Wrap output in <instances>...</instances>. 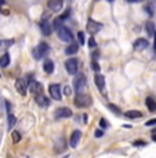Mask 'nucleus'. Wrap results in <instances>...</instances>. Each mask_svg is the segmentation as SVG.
Masks as SVG:
<instances>
[{
	"mask_svg": "<svg viewBox=\"0 0 156 158\" xmlns=\"http://www.w3.org/2000/svg\"><path fill=\"white\" fill-rule=\"evenodd\" d=\"M48 51H50V50H48V44L44 43V41H42V43L38 45V47L33 48L32 55H33V58H35L36 60H40L42 58H44L46 55H47Z\"/></svg>",
	"mask_w": 156,
	"mask_h": 158,
	"instance_id": "obj_1",
	"label": "nucleus"
},
{
	"mask_svg": "<svg viewBox=\"0 0 156 158\" xmlns=\"http://www.w3.org/2000/svg\"><path fill=\"white\" fill-rule=\"evenodd\" d=\"M91 102H93L91 96L83 92L78 94V96L75 98V105L78 107H88V106H91Z\"/></svg>",
	"mask_w": 156,
	"mask_h": 158,
	"instance_id": "obj_2",
	"label": "nucleus"
},
{
	"mask_svg": "<svg viewBox=\"0 0 156 158\" xmlns=\"http://www.w3.org/2000/svg\"><path fill=\"white\" fill-rule=\"evenodd\" d=\"M57 30V35H58V37L61 39L62 41H72L73 40V36H72V32L69 30L68 28H65L64 25H61Z\"/></svg>",
	"mask_w": 156,
	"mask_h": 158,
	"instance_id": "obj_3",
	"label": "nucleus"
},
{
	"mask_svg": "<svg viewBox=\"0 0 156 158\" xmlns=\"http://www.w3.org/2000/svg\"><path fill=\"white\" fill-rule=\"evenodd\" d=\"M86 29H87V32L90 33V35H96V33H98L100 30L102 29V23L97 22V21H94V19H88Z\"/></svg>",
	"mask_w": 156,
	"mask_h": 158,
	"instance_id": "obj_4",
	"label": "nucleus"
},
{
	"mask_svg": "<svg viewBox=\"0 0 156 158\" xmlns=\"http://www.w3.org/2000/svg\"><path fill=\"white\" fill-rule=\"evenodd\" d=\"M65 69L69 74H76L78 73V69H79V63H78V59L76 58H71L65 62Z\"/></svg>",
	"mask_w": 156,
	"mask_h": 158,
	"instance_id": "obj_5",
	"label": "nucleus"
},
{
	"mask_svg": "<svg viewBox=\"0 0 156 158\" xmlns=\"http://www.w3.org/2000/svg\"><path fill=\"white\" fill-rule=\"evenodd\" d=\"M86 85V77L84 74H79L75 77V80H73V88H75V91L78 94H80L82 91H83V88Z\"/></svg>",
	"mask_w": 156,
	"mask_h": 158,
	"instance_id": "obj_6",
	"label": "nucleus"
},
{
	"mask_svg": "<svg viewBox=\"0 0 156 158\" xmlns=\"http://www.w3.org/2000/svg\"><path fill=\"white\" fill-rule=\"evenodd\" d=\"M48 92H50V96H51V98L56 99V101H61V98H62L60 84H51V85L48 87Z\"/></svg>",
	"mask_w": 156,
	"mask_h": 158,
	"instance_id": "obj_7",
	"label": "nucleus"
},
{
	"mask_svg": "<svg viewBox=\"0 0 156 158\" xmlns=\"http://www.w3.org/2000/svg\"><path fill=\"white\" fill-rule=\"evenodd\" d=\"M28 85H29V81L26 80V78H18V80L15 81V88H17V91L21 95H25L26 94Z\"/></svg>",
	"mask_w": 156,
	"mask_h": 158,
	"instance_id": "obj_8",
	"label": "nucleus"
},
{
	"mask_svg": "<svg viewBox=\"0 0 156 158\" xmlns=\"http://www.w3.org/2000/svg\"><path fill=\"white\" fill-rule=\"evenodd\" d=\"M28 88H29V91L32 94H35V95H40V94H43V85L39 81H35V80H32L29 83V85H28Z\"/></svg>",
	"mask_w": 156,
	"mask_h": 158,
	"instance_id": "obj_9",
	"label": "nucleus"
},
{
	"mask_svg": "<svg viewBox=\"0 0 156 158\" xmlns=\"http://www.w3.org/2000/svg\"><path fill=\"white\" fill-rule=\"evenodd\" d=\"M72 110L69 107H60L56 110V118H69L72 117Z\"/></svg>",
	"mask_w": 156,
	"mask_h": 158,
	"instance_id": "obj_10",
	"label": "nucleus"
},
{
	"mask_svg": "<svg viewBox=\"0 0 156 158\" xmlns=\"http://www.w3.org/2000/svg\"><path fill=\"white\" fill-rule=\"evenodd\" d=\"M148 45H149V43L146 39H138V40L134 41L133 47L136 51H142V50H145V48H148Z\"/></svg>",
	"mask_w": 156,
	"mask_h": 158,
	"instance_id": "obj_11",
	"label": "nucleus"
},
{
	"mask_svg": "<svg viewBox=\"0 0 156 158\" xmlns=\"http://www.w3.org/2000/svg\"><path fill=\"white\" fill-rule=\"evenodd\" d=\"M48 8L54 13H58L62 8V0H48Z\"/></svg>",
	"mask_w": 156,
	"mask_h": 158,
	"instance_id": "obj_12",
	"label": "nucleus"
},
{
	"mask_svg": "<svg viewBox=\"0 0 156 158\" xmlns=\"http://www.w3.org/2000/svg\"><path fill=\"white\" fill-rule=\"evenodd\" d=\"M35 102L38 103L40 107H47L48 105H50V99L48 98H46L43 94H40V95H36V98H35Z\"/></svg>",
	"mask_w": 156,
	"mask_h": 158,
	"instance_id": "obj_13",
	"label": "nucleus"
},
{
	"mask_svg": "<svg viewBox=\"0 0 156 158\" xmlns=\"http://www.w3.org/2000/svg\"><path fill=\"white\" fill-rule=\"evenodd\" d=\"M80 136H82V132L80 131H75L71 136V140H69V144L71 147H76L79 144V140H80Z\"/></svg>",
	"mask_w": 156,
	"mask_h": 158,
	"instance_id": "obj_14",
	"label": "nucleus"
},
{
	"mask_svg": "<svg viewBox=\"0 0 156 158\" xmlns=\"http://www.w3.org/2000/svg\"><path fill=\"white\" fill-rule=\"evenodd\" d=\"M94 80H96L97 88H98L100 91H104V88H105V77H104L102 74H96Z\"/></svg>",
	"mask_w": 156,
	"mask_h": 158,
	"instance_id": "obj_15",
	"label": "nucleus"
},
{
	"mask_svg": "<svg viewBox=\"0 0 156 158\" xmlns=\"http://www.w3.org/2000/svg\"><path fill=\"white\" fill-rule=\"evenodd\" d=\"M40 29H42V33L43 35H46V36H50L51 32H53V26H51L47 21H46V22L43 21V22L40 23Z\"/></svg>",
	"mask_w": 156,
	"mask_h": 158,
	"instance_id": "obj_16",
	"label": "nucleus"
},
{
	"mask_svg": "<svg viewBox=\"0 0 156 158\" xmlns=\"http://www.w3.org/2000/svg\"><path fill=\"white\" fill-rule=\"evenodd\" d=\"M43 69H44V72L47 73V74H51V73L54 72V63L51 59H46L44 62H43Z\"/></svg>",
	"mask_w": 156,
	"mask_h": 158,
	"instance_id": "obj_17",
	"label": "nucleus"
},
{
	"mask_svg": "<svg viewBox=\"0 0 156 158\" xmlns=\"http://www.w3.org/2000/svg\"><path fill=\"white\" fill-rule=\"evenodd\" d=\"M10 65V55L7 52L0 56V68H7Z\"/></svg>",
	"mask_w": 156,
	"mask_h": 158,
	"instance_id": "obj_18",
	"label": "nucleus"
},
{
	"mask_svg": "<svg viewBox=\"0 0 156 158\" xmlns=\"http://www.w3.org/2000/svg\"><path fill=\"white\" fill-rule=\"evenodd\" d=\"M124 115H126L127 118H140V117H142V113L138 110H128L124 113Z\"/></svg>",
	"mask_w": 156,
	"mask_h": 158,
	"instance_id": "obj_19",
	"label": "nucleus"
},
{
	"mask_svg": "<svg viewBox=\"0 0 156 158\" xmlns=\"http://www.w3.org/2000/svg\"><path fill=\"white\" fill-rule=\"evenodd\" d=\"M145 105H146V107H148L149 111H155L156 110V102L152 98H146Z\"/></svg>",
	"mask_w": 156,
	"mask_h": 158,
	"instance_id": "obj_20",
	"label": "nucleus"
},
{
	"mask_svg": "<svg viewBox=\"0 0 156 158\" xmlns=\"http://www.w3.org/2000/svg\"><path fill=\"white\" fill-rule=\"evenodd\" d=\"M78 51H79V45L78 44H71L65 50V54H68V55H73V54H76Z\"/></svg>",
	"mask_w": 156,
	"mask_h": 158,
	"instance_id": "obj_21",
	"label": "nucleus"
},
{
	"mask_svg": "<svg viewBox=\"0 0 156 158\" xmlns=\"http://www.w3.org/2000/svg\"><path fill=\"white\" fill-rule=\"evenodd\" d=\"M14 44V40H0V50H7Z\"/></svg>",
	"mask_w": 156,
	"mask_h": 158,
	"instance_id": "obj_22",
	"label": "nucleus"
},
{
	"mask_svg": "<svg viewBox=\"0 0 156 158\" xmlns=\"http://www.w3.org/2000/svg\"><path fill=\"white\" fill-rule=\"evenodd\" d=\"M145 30H146V33H148V36H154V33H155V25L152 22H148L145 25Z\"/></svg>",
	"mask_w": 156,
	"mask_h": 158,
	"instance_id": "obj_23",
	"label": "nucleus"
},
{
	"mask_svg": "<svg viewBox=\"0 0 156 158\" xmlns=\"http://www.w3.org/2000/svg\"><path fill=\"white\" fill-rule=\"evenodd\" d=\"M14 124H15V117H14V114L11 113V110H10V111H8V128L13 129Z\"/></svg>",
	"mask_w": 156,
	"mask_h": 158,
	"instance_id": "obj_24",
	"label": "nucleus"
},
{
	"mask_svg": "<svg viewBox=\"0 0 156 158\" xmlns=\"http://www.w3.org/2000/svg\"><path fill=\"white\" fill-rule=\"evenodd\" d=\"M11 138H13L14 143H18V142L21 140V133L18 132V131H13V133H11Z\"/></svg>",
	"mask_w": 156,
	"mask_h": 158,
	"instance_id": "obj_25",
	"label": "nucleus"
},
{
	"mask_svg": "<svg viewBox=\"0 0 156 158\" xmlns=\"http://www.w3.org/2000/svg\"><path fill=\"white\" fill-rule=\"evenodd\" d=\"M108 107H109V110L115 111L116 114H120V113H122V111H120V109H119L118 106H115V105H108Z\"/></svg>",
	"mask_w": 156,
	"mask_h": 158,
	"instance_id": "obj_26",
	"label": "nucleus"
},
{
	"mask_svg": "<svg viewBox=\"0 0 156 158\" xmlns=\"http://www.w3.org/2000/svg\"><path fill=\"white\" fill-rule=\"evenodd\" d=\"M100 127H101L102 129L108 128V121H106L105 118H101V120H100Z\"/></svg>",
	"mask_w": 156,
	"mask_h": 158,
	"instance_id": "obj_27",
	"label": "nucleus"
},
{
	"mask_svg": "<svg viewBox=\"0 0 156 158\" xmlns=\"http://www.w3.org/2000/svg\"><path fill=\"white\" fill-rule=\"evenodd\" d=\"M78 39H79V43H80V45L84 44V33L83 32H79L78 33Z\"/></svg>",
	"mask_w": 156,
	"mask_h": 158,
	"instance_id": "obj_28",
	"label": "nucleus"
},
{
	"mask_svg": "<svg viewBox=\"0 0 156 158\" xmlns=\"http://www.w3.org/2000/svg\"><path fill=\"white\" fill-rule=\"evenodd\" d=\"M69 14H71V10L68 8V10H65V13L61 15V17H58V18H60V19H62V21H65L66 18H69Z\"/></svg>",
	"mask_w": 156,
	"mask_h": 158,
	"instance_id": "obj_29",
	"label": "nucleus"
},
{
	"mask_svg": "<svg viewBox=\"0 0 156 158\" xmlns=\"http://www.w3.org/2000/svg\"><path fill=\"white\" fill-rule=\"evenodd\" d=\"M88 47L90 48H96L97 47V43H96V40H94L93 37H90V40H88Z\"/></svg>",
	"mask_w": 156,
	"mask_h": 158,
	"instance_id": "obj_30",
	"label": "nucleus"
},
{
	"mask_svg": "<svg viewBox=\"0 0 156 158\" xmlns=\"http://www.w3.org/2000/svg\"><path fill=\"white\" fill-rule=\"evenodd\" d=\"M145 125H146V127H154V125H156V118H152V120L146 121Z\"/></svg>",
	"mask_w": 156,
	"mask_h": 158,
	"instance_id": "obj_31",
	"label": "nucleus"
},
{
	"mask_svg": "<svg viewBox=\"0 0 156 158\" xmlns=\"http://www.w3.org/2000/svg\"><path fill=\"white\" fill-rule=\"evenodd\" d=\"M91 68H93L94 72H98L100 70V66H98V63H97L96 60H93V62H91Z\"/></svg>",
	"mask_w": 156,
	"mask_h": 158,
	"instance_id": "obj_32",
	"label": "nucleus"
},
{
	"mask_svg": "<svg viewBox=\"0 0 156 158\" xmlns=\"http://www.w3.org/2000/svg\"><path fill=\"white\" fill-rule=\"evenodd\" d=\"M64 94H65L66 96H69V95H71V94H72V89H71V87H68V85H66L65 88H64Z\"/></svg>",
	"mask_w": 156,
	"mask_h": 158,
	"instance_id": "obj_33",
	"label": "nucleus"
},
{
	"mask_svg": "<svg viewBox=\"0 0 156 158\" xmlns=\"http://www.w3.org/2000/svg\"><path fill=\"white\" fill-rule=\"evenodd\" d=\"M94 135H96V138H102L104 136V132L101 129H97L96 132H94Z\"/></svg>",
	"mask_w": 156,
	"mask_h": 158,
	"instance_id": "obj_34",
	"label": "nucleus"
},
{
	"mask_svg": "<svg viewBox=\"0 0 156 158\" xmlns=\"http://www.w3.org/2000/svg\"><path fill=\"white\" fill-rule=\"evenodd\" d=\"M134 146H145V142H141V140H137V142H134Z\"/></svg>",
	"mask_w": 156,
	"mask_h": 158,
	"instance_id": "obj_35",
	"label": "nucleus"
},
{
	"mask_svg": "<svg viewBox=\"0 0 156 158\" xmlns=\"http://www.w3.org/2000/svg\"><path fill=\"white\" fill-rule=\"evenodd\" d=\"M154 37H155V43H154V48H155V51H156V30H155V33H154Z\"/></svg>",
	"mask_w": 156,
	"mask_h": 158,
	"instance_id": "obj_36",
	"label": "nucleus"
},
{
	"mask_svg": "<svg viewBox=\"0 0 156 158\" xmlns=\"http://www.w3.org/2000/svg\"><path fill=\"white\" fill-rule=\"evenodd\" d=\"M128 3H138V2H142V0H127Z\"/></svg>",
	"mask_w": 156,
	"mask_h": 158,
	"instance_id": "obj_37",
	"label": "nucleus"
},
{
	"mask_svg": "<svg viewBox=\"0 0 156 158\" xmlns=\"http://www.w3.org/2000/svg\"><path fill=\"white\" fill-rule=\"evenodd\" d=\"M93 58H94V59H97V58H98V52H94L93 54Z\"/></svg>",
	"mask_w": 156,
	"mask_h": 158,
	"instance_id": "obj_38",
	"label": "nucleus"
},
{
	"mask_svg": "<svg viewBox=\"0 0 156 158\" xmlns=\"http://www.w3.org/2000/svg\"><path fill=\"white\" fill-rule=\"evenodd\" d=\"M4 3H6V2H4V0H0V7H2V6H3V4H4Z\"/></svg>",
	"mask_w": 156,
	"mask_h": 158,
	"instance_id": "obj_39",
	"label": "nucleus"
},
{
	"mask_svg": "<svg viewBox=\"0 0 156 158\" xmlns=\"http://www.w3.org/2000/svg\"><path fill=\"white\" fill-rule=\"evenodd\" d=\"M152 139H154V142H156V135L154 136V138H152Z\"/></svg>",
	"mask_w": 156,
	"mask_h": 158,
	"instance_id": "obj_40",
	"label": "nucleus"
},
{
	"mask_svg": "<svg viewBox=\"0 0 156 158\" xmlns=\"http://www.w3.org/2000/svg\"><path fill=\"white\" fill-rule=\"evenodd\" d=\"M109 2H112V0H109Z\"/></svg>",
	"mask_w": 156,
	"mask_h": 158,
	"instance_id": "obj_41",
	"label": "nucleus"
},
{
	"mask_svg": "<svg viewBox=\"0 0 156 158\" xmlns=\"http://www.w3.org/2000/svg\"><path fill=\"white\" fill-rule=\"evenodd\" d=\"M0 77H2V74H0Z\"/></svg>",
	"mask_w": 156,
	"mask_h": 158,
	"instance_id": "obj_42",
	"label": "nucleus"
}]
</instances>
